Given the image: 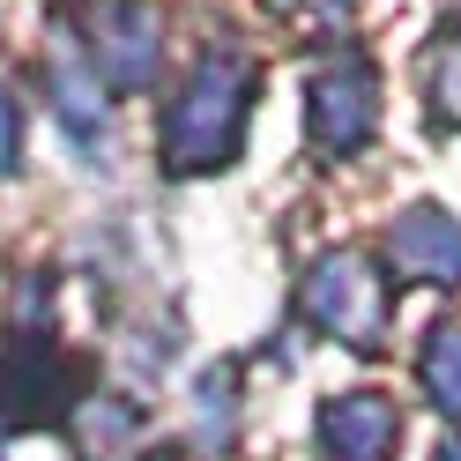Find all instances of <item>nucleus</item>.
<instances>
[{
  "instance_id": "obj_3",
  "label": "nucleus",
  "mask_w": 461,
  "mask_h": 461,
  "mask_svg": "<svg viewBox=\"0 0 461 461\" xmlns=\"http://www.w3.org/2000/svg\"><path fill=\"white\" fill-rule=\"evenodd\" d=\"M372 120H380V82H372V68L350 52V60H335L312 82V141L335 149V157H350L372 134Z\"/></svg>"
},
{
  "instance_id": "obj_4",
  "label": "nucleus",
  "mask_w": 461,
  "mask_h": 461,
  "mask_svg": "<svg viewBox=\"0 0 461 461\" xmlns=\"http://www.w3.org/2000/svg\"><path fill=\"white\" fill-rule=\"evenodd\" d=\"M157 15L141 8V0H104L97 23H90V68L104 82H120V90H141V82L157 75Z\"/></svg>"
},
{
  "instance_id": "obj_6",
  "label": "nucleus",
  "mask_w": 461,
  "mask_h": 461,
  "mask_svg": "<svg viewBox=\"0 0 461 461\" xmlns=\"http://www.w3.org/2000/svg\"><path fill=\"white\" fill-rule=\"evenodd\" d=\"M402 439V410L387 394H342L321 410V447L328 461H387Z\"/></svg>"
},
{
  "instance_id": "obj_8",
  "label": "nucleus",
  "mask_w": 461,
  "mask_h": 461,
  "mask_svg": "<svg viewBox=\"0 0 461 461\" xmlns=\"http://www.w3.org/2000/svg\"><path fill=\"white\" fill-rule=\"evenodd\" d=\"M424 380H431V394H439L447 410H461V328H439V335H431Z\"/></svg>"
},
{
  "instance_id": "obj_2",
  "label": "nucleus",
  "mask_w": 461,
  "mask_h": 461,
  "mask_svg": "<svg viewBox=\"0 0 461 461\" xmlns=\"http://www.w3.org/2000/svg\"><path fill=\"white\" fill-rule=\"evenodd\" d=\"M387 305H394V283L365 253H328L305 283V312L321 328H335L342 342H357V350H372L387 335Z\"/></svg>"
},
{
  "instance_id": "obj_9",
  "label": "nucleus",
  "mask_w": 461,
  "mask_h": 461,
  "mask_svg": "<svg viewBox=\"0 0 461 461\" xmlns=\"http://www.w3.org/2000/svg\"><path fill=\"white\" fill-rule=\"evenodd\" d=\"M15 164V104H8V90H0V171Z\"/></svg>"
},
{
  "instance_id": "obj_1",
  "label": "nucleus",
  "mask_w": 461,
  "mask_h": 461,
  "mask_svg": "<svg viewBox=\"0 0 461 461\" xmlns=\"http://www.w3.org/2000/svg\"><path fill=\"white\" fill-rule=\"evenodd\" d=\"M246 112H253V68L239 52H201V68L186 75V90L164 112V157L179 171L230 164L239 134H246Z\"/></svg>"
},
{
  "instance_id": "obj_7",
  "label": "nucleus",
  "mask_w": 461,
  "mask_h": 461,
  "mask_svg": "<svg viewBox=\"0 0 461 461\" xmlns=\"http://www.w3.org/2000/svg\"><path fill=\"white\" fill-rule=\"evenodd\" d=\"M387 268L417 283H461V223L439 209H410L387 230Z\"/></svg>"
},
{
  "instance_id": "obj_11",
  "label": "nucleus",
  "mask_w": 461,
  "mask_h": 461,
  "mask_svg": "<svg viewBox=\"0 0 461 461\" xmlns=\"http://www.w3.org/2000/svg\"><path fill=\"white\" fill-rule=\"evenodd\" d=\"M439 461H461V439H447V447H439Z\"/></svg>"
},
{
  "instance_id": "obj_10",
  "label": "nucleus",
  "mask_w": 461,
  "mask_h": 461,
  "mask_svg": "<svg viewBox=\"0 0 461 461\" xmlns=\"http://www.w3.org/2000/svg\"><path fill=\"white\" fill-rule=\"evenodd\" d=\"M268 8H283V15H335L342 0H268Z\"/></svg>"
},
{
  "instance_id": "obj_5",
  "label": "nucleus",
  "mask_w": 461,
  "mask_h": 461,
  "mask_svg": "<svg viewBox=\"0 0 461 461\" xmlns=\"http://www.w3.org/2000/svg\"><path fill=\"white\" fill-rule=\"evenodd\" d=\"M0 394H8L15 417H60V402L75 394V372L45 335H15L8 357H0Z\"/></svg>"
}]
</instances>
